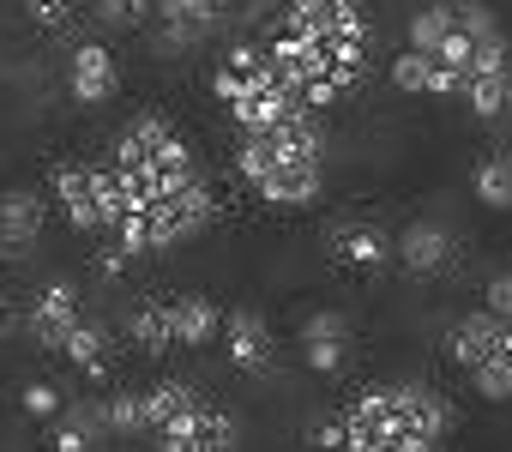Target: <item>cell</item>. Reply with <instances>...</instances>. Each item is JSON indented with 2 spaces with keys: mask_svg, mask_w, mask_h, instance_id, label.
I'll return each instance as SVG.
<instances>
[{
  "mask_svg": "<svg viewBox=\"0 0 512 452\" xmlns=\"http://www.w3.org/2000/svg\"><path fill=\"white\" fill-rule=\"evenodd\" d=\"M163 452H229L235 446V416L211 410V404H187L181 416H169L157 428Z\"/></svg>",
  "mask_w": 512,
  "mask_h": 452,
  "instance_id": "6da1fadb",
  "label": "cell"
},
{
  "mask_svg": "<svg viewBox=\"0 0 512 452\" xmlns=\"http://www.w3.org/2000/svg\"><path fill=\"white\" fill-rule=\"evenodd\" d=\"M55 199H61L73 230H85V236L103 230V199H97V169L91 163H61L55 169Z\"/></svg>",
  "mask_w": 512,
  "mask_h": 452,
  "instance_id": "7a4b0ae2",
  "label": "cell"
},
{
  "mask_svg": "<svg viewBox=\"0 0 512 452\" xmlns=\"http://www.w3.org/2000/svg\"><path fill=\"white\" fill-rule=\"evenodd\" d=\"M253 187H260L266 205H314L320 199V157H278Z\"/></svg>",
  "mask_w": 512,
  "mask_h": 452,
  "instance_id": "3957f363",
  "label": "cell"
},
{
  "mask_svg": "<svg viewBox=\"0 0 512 452\" xmlns=\"http://www.w3.org/2000/svg\"><path fill=\"white\" fill-rule=\"evenodd\" d=\"M223 350H229L235 368L260 374V368H272V326L253 314V308H229L223 314Z\"/></svg>",
  "mask_w": 512,
  "mask_h": 452,
  "instance_id": "277c9868",
  "label": "cell"
},
{
  "mask_svg": "<svg viewBox=\"0 0 512 452\" xmlns=\"http://www.w3.org/2000/svg\"><path fill=\"white\" fill-rule=\"evenodd\" d=\"M67 91H73V103H109V97L121 91V67H115V55H109L103 43H85V49H73Z\"/></svg>",
  "mask_w": 512,
  "mask_h": 452,
  "instance_id": "5b68a950",
  "label": "cell"
},
{
  "mask_svg": "<svg viewBox=\"0 0 512 452\" xmlns=\"http://www.w3.org/2000/svg\"><path fill=\"white\" fill-rule=\"evenodd\" d=\"M500 338H506V314H494V308H482V314H464L458 326H452V338H446V356L470 374L476 362H488L494 350H500Z\"/></svg>",
  "mask_w": 512,
  "mask_h": 452,
  "instance_id": "8992f818",
  "label": "cell"
},
{
  "mask_svg": "<svg viewBox=\"0 0 512 452\" xmlns=\"http://www.w3.org/2000/svg\"><path fill=\"white\" fill-rule=\"evenodd\" d=\"M79 320H85V314H79V290H73V284H49V290L31 302V332H37L43 350H61Z\"/></svg>",
  "mask_w": 512,
  "mask_h": 452,
  "instance_id": "52a82bcc",
  "label": "cell"
},
{
  "mask_svg": "<svg viewBox=\"0 0 512 452\" xmlns=\"http://www.w3.org/2000/svg\"><path fill=\"white\" fill-rule=\"evenodd\" d=\"M43 223H49V205L43 193H7L0 199V254H25L37 236H43Z\"/></svg>",
  "mask_w": 512,
  "mask_h": 452,
  "instance_id": "ba28073f",
  "label": "cell"
},
{
  "mask_svg": "<svg viewBox=\"0 0 512 452\" xmlns=\"http://www.w3.org/2000/svg\"><path fill=\"white\" fill-rule=\"evenodd\" d=\"M332 260L350 266V272H380L386 260H398V242H386L368 223H338L332 230Z\"/></svg>",
  "mask_w": 512,
  "mask_h": 452,
  "instance_id": "9c48e42d",
  "label": "cell"
},
{
  "mask_svg": "<svg viewBox=\"0 0 512 452\" xmlns=\"http://www.w3.org/2000/svg\"><path fill=\"white\" fill-rule=\"evenodd\" d=\"M398 266L410 278H434L452 266V236L440 230V223H410V230L398 236Z\"/></svg>",
  "mask_w": 512,
  "mask_h": 452,
  "instance_id": "30bf717a",
  "label": "cell"
},
{
  "mask_svg": "<svg viewBox=\"0 0 512 452\" xmlns=\"http://www.w3.org/2000/svg\"><path fill=\"white\" fill-rule=\"evenodd\" d=\"M223 13V0H157V19H163V43L169 49H187L199 43Z\"/></svg>",
  "mask_w": 512,
  "mask_h": 452,
  "instance_id": "8fae6325",
  "label": "cell"
},
{
  "mask_svg": "<svg viewBox=\"0 0 512 452\" xmlns=\"http://www.w3.org/2000/svg\"><path fill=\"white\" fill-rule=\"evenodd\" d=\"M464 103L476 109V121H494L512 103V61H482L464 79Z\"/></svg>",
  "mask_w": 512,
  "mask_h": 452,
  "instance_id": "7c38bea8",
  "label": "cell"
},
{
  "mask_svg": "<svg viewBox=\"0 0 512 452\" xmlns=\"http://www.w3.org/2000/svg\"><path fill=\"white\" fill-rule=\"evenodd\" d=\"M175 308V350L187 344H211V338H223V314H217V302L211 296H175L169 302Z\"/></svg>",
  "mask_w": 512,
  "mask_h": 452,
  "instance_id": "4fadbf2b",
  "label": "cell"
},
{
  "mask_svg": "<svg viewBox=\"0 0 512 452\" xmlns=\"http://www.w3.org/2000/svg\"><path fill=\"white\" fill-rule=\"evenodd\" d=\"M103 434H109L103 404H97V410H91V404H79V410H67V416L55 422L49 446H55V452H85V446H103Z\"/></svg>",
  "mask_w": 512,
  "mask_h": 452,
  "instance_id": "5bb4252c",
  "label": "cell"
},
{
  "mask_svg": "<svg viewBox=\"0 0 512 452\" xmlns=\"http://www.w3.org/2000/svg\"><path fill=\"white\" fill-rule=\"evenodd\" d=\"M127 332H133L139 350L163 356V350H175V308H169V302H139L133 320H127Z\"/></svg>",
  "mask_w": 512,
  "mask_h": 452,
  "instance_id": "9a60e30c",
  "label": "cell"
},
{
  "mask_svg": "<svg viewBox=\"0 0 512 452\" xmlns=\"http://www.w3.org/2000/svg\"><path fill=\"white\" fill-rule=\"evenodd\" d=\"M61 356H67L73 368H85L91 380H103V374H109V332H103V326H91V320H79V326L67 332Z\"/></svg>",
  "mask_w": 512,
  "mask_h": 452,
  "instance_id": "2e32d148",
  "label": "cell"
},
{
  "mask_svg": "<svg viewBox=\"0 0 512 452\" xmlns=\"http://www.w3.org/2000/svg\"><path fill=\"white\" fill-rule=\"evenodd\" d=\"M452 25H458V7H452V0H440V7H422V13L410 19V49L434 55V49L452 37Z\"/></svg>",
  "mask_w": 512,
  "mask_h": 452,
  "instance_id": "e0dca14e",
  "label": "cell"
},
{
  "mask_svg": "<svg viewBox=\"0 0 512 452\" xmlns=\"http://www.w3.org/2000/svg\"><path fill=\"white\" fill-rule=\"evenodd\" d=\"M476 199L494 211L512 205V151H494L488 163H476Z\"/></svg>",
  "mask_w": 512,
  "mask_h": 452,
  "instance_id": "ac0fdd59",
  "label": "cell"
},
{
  "mask_svg": "<svg viewBox=\"0 0 512 452\" xmlns=\"http://www.w3.org/2000/svg\"><path fill=\"white\" fill-rule=\"evenodd\" d=\"M187 404H199V392H193V386H181V380H163V386H151V392H145V416H151V434H157L169 416H181Z\"/></svg>",
  "mask_w": 512,
  "mask_h": 452,
  "instance_id": "d6986e66",
  "label": "cell"
},
{
  "mask_svg": "<svg viewBox=\"0 0 512 452\" xmlns=\"http://www.w3.org/2000/svg\"><path fill=\"white\" fill-rule=\"evenodd\" d=\"M109 416V434H151V416H145V392H115L103 404Z\"/></svg>",
  "mask_w": 512,
  "mask_h": 452,
  "instance_id": "ffe728a7",
  "label": "cell"
},
{
  "mask_svg": "<svg viewBox=\"0 0 512 452\" xmlns=\"http://www.w3.org/2000/svg\"><path fill=\"white\" fill-rule=\"evenodd\" d=\"M470 380H476V392H482V398L506 404V398H512V350H494L488 362H476V368H470Z\"/></svg>",
  "mask_w": 512,
  "mask_h": 452,
  "instance_id": "44dd1931",
  "label": "cell"
},
{
  "mask_svg": "<svg viewBox=\"0 0 512 452\" xmlns=\"http://www.w3.org/2000/svg\"><path fill=\"white\" fill-rule=\"evenodd\" d=\"M332 7H338V0H290L284 31H296V37H326V31H332Z\"/></svg>",
  "mask_w": 512,
  "mask_h": 452,
  "instance_id": "7402d4cb",
  "label": "cell"
},
{
  "mask_svg": "<svg viewBox=\"0 0 512 452\" xmlns=\"http://www.w3.org/2000/svg\"><path fill=\"white\" fill-rule=\"evenodd\" d=\"M428 79H434V55H422V49H404V55L392 61V85H398V91H410V97H428Z\"/></svg>",
  "mask_w": 512,
  "mask_h": 452,
  "instance_id": "603a6c76",
  "label": "cell"
},
{
  "mask_svg": "<svg viewBox=\"0 0 512 452\" xmlns=\"http://www.w3.org/2000/svg\"><path fill=\"white\" fill-rule=\"evenodd\" d=\"M151 13H157V0H97V19L115 25V31H133V25H145Z\"/></svg>",
  "mask_w": 512,
  "mask_h": 452,
  "instance_id": "cb8c5ba5",
  "label": "cell"
},
{
  "mask_svg": "<svg viewBox=\"0 0 512 452\" xmlns=\"http://www.w3.org/2000/svg\"><path fill=\"white\" fill-rule=\"evenodd\" d=\"M302 362H308L314 374H338V368H344V338H314V344H302Z\"/></svg>",
  "mask_w": 512,
  "mask_h": 452,
  "instance_id": "d4e9b609",
  "label": "cell"
},
{
  "mask_svg": "<svg viewBox=\"0 0 512 452\" xmlns=\"http://www.w3.org/2000/svg\"><path fill=\"white\" fill-rule=\"evenodd\" d=\"M434 61H440V67H458V73H470V67H476V43H470V37L452 25V37L434 49Z\"/></svg>",
  "mask_w": 512,
  "mask_h": 452,
  "instance_id": "484cf974",
  "label": "cell"
},
{
  "mask_svg": "<svg viewBox=\"0 0 512 452\" xmlns=\"http://www.w3.org/2000/svg\"><path fill=\"white\" fill-rule=\"evenodd\" d=\"M314 338H350V320L332 314V308H320V314L302 320V344H314Z\"/></svg>",
  "mask_w": 512,
  "mask_h": 452,
  "instance_id": "4316f807",
  "label": "cell"
},
{
  "mask_svg": "<svg viewBox=\"0 0 512 452\" xmlns=\"http://www.w3.org/2000/svg\"><path fill=\"white\" fill-rule=\"evenodd\" d=\"M458 31H464L470 43H482V37H494L500 25H494V13H488V7H476V0H470V7H458Z\"/></svg>",
  "mask_w": 512,
  "mask_h": 452,
  "instance_id": "83f0119b",
  "label": "cell"
},
{
  "mask_svg": "<svg viewBox=\"0 0 512 452\" xmlns=\"http://www.w3.org/2000/svg\"><path fill=\"white\" fill-rule=\"evenodd\" d=\"M25 7H31V19H37L43 31H67V25H73V7H67V0H25Z\"/></svg>",
  "mask_w": 512,
  "mask_h": 452,
  "instance_id": "f1b7e54d",
  "label": "cell"
},
{
  "mask_svg": "<svg viewBox=\"0 0 512 452\" xmlns=\"http://www.w3.org/2000/svg\"><path fill=\"white\" fill-rule=\"evenodd\" d=\"M25 410L31 416H61V386H49V380H37V386H25Z\"/></svg>",
  "mask_w": 512,
  "mask_h": 452,
  "instance_id": "f546056e",
  "label": "cell"
},
{
  "mask_svg": "<svg viewBox=\"0 0 512 452\" xmlns=\"http://www.w3.org/2000/svg\"><path fill=\"white\" fill-rule=\"evenodd\" d=\"M488 308H494V314H506V320H512V272H500V278H494V284H488Z\"/></svg>",
  "mask_w": 512,
  "mask_h": 452,
  "instance_id": "4dcf8cb0",
  "label": "cell"
}]
</instances>
